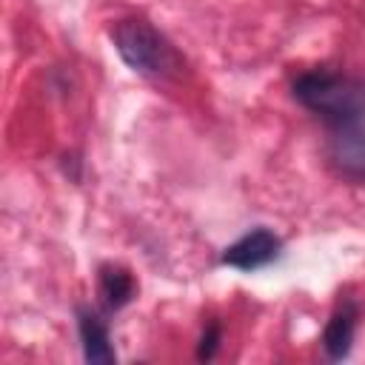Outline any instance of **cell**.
Masks as SVG:
<instances>
[{"instance_id": "obj_5", "label": "cell", "mask_w": 365, "mask_h": 365, "mask_svg": "<svg viewBox=\"0 0 365 365\" xmlns=\"http://www.w3.org/2000/svg\"><path fill=\"white\" fill-rule=\"evenodd\" d=\"M77 331H80V342H83V356L88 362H114L108 325L97 311L80 308L77 311Z\"/></svg>"}, {"instance_id": "obj_2", "label": "cell", "mask_w": 365, "mask_h": 365, "mask_svg": "<svg viewBox=\"0 0 365 365\" xmlns=\"http://www.w3.org/2000/svg\"><path fill=\"white\" fill-rule=\"evenodd\" d=\"M111 37H114V48L123 57V63L128 68H134L137 74H145V77H171V74H177L180 54L151 23H145L140 17L120 20L114 26Z\"/></svg>"}, {"instance_id": "obj_3", "label": "cell", "mask_w": 365, "mask_h": 365, "mask_svg": "<svg viewBox=\"0 0 365 365\" xmlns=\"http://www.w3.org/2000/svg\"><path fill=\"white\" fill-rule=\"evenodd\" d=\"M282 251V240L268 231V228H254L248 234H242L234 245L225 248L222 262L237 268V271H257L268 262H274Z\"/></svg>"}, {"instance_id": "obj_7", "label": "cell", "mask_w": 365, "mask_h": 365, "mask_svg": "<svg viewBox=\"0 0 365 365\" xmlns=\"http://www.w3.org/2000/svg\"><path fill=\"white\" fill-rule=\"evenodd\" d=\"M334 160L348 168L362 174L365 171V125H345V128H334Z\"/></svg>"}, {"instance_id": "obj_4", "label": "cell", "mask_w": 365, "mask_h": 365, "mask_svg": "<svg viewBox=\"0 0 365 365\" xmlns=\"http://www.w3.org/2000/svg\"><path fill=\"white\" fill-rule=\"evenodd\" d=\"M356 305L351 299L339 302L336 311L331 314L325 334H322V348L328 354V359H345L351 354L354 345V334H356Z\"/></svg>"}, {"instance_id": "obj_1", "label": "cell", "mask_w": 365, "mask_h": 365, "mask_svg": "<svg viewBox=\"0 0 365 365\" xmlns=\"http://www.w3.org/2000/svg\"><path fill=\"white\" fill-rule=\"evenodd\" d=\"M294 97L331 128H345L365 120V83L331 68L299 74L294 80Z\"/></svg>"}, {"instance_id": "obj_8", "label": "cell", "mask_w": 365, "mask_h": 365, "mask_svg": "<svg viewBox=\"0 0 365 365\" xmlns=\"http://www.w3.org/2000/svg\"><path fill=\"white\" fill-rule=\"evenodd\" d=\"M217 345H220V325L211 322L208 331H205L202 339H200V351H197V356H200V359H211V356L217 354Z\"/></svg>"}, {"instance_id": "obj_6", "label": "cell", "mask_w": 365, "mask_h": 365, "mask_svg": "<svg viewBox=\"0 0 365 365\" xmlns=\"http://www.w3.org/2000/svg\"><path fill=\"white\" fill-rule=\"evenodd\" d=\"M134 277L120 268V265H103L100 268V279H97V291H100V302L106 305V311H117L123 305L131 302L134 297Z\"/></svg>"}]
</instances>
